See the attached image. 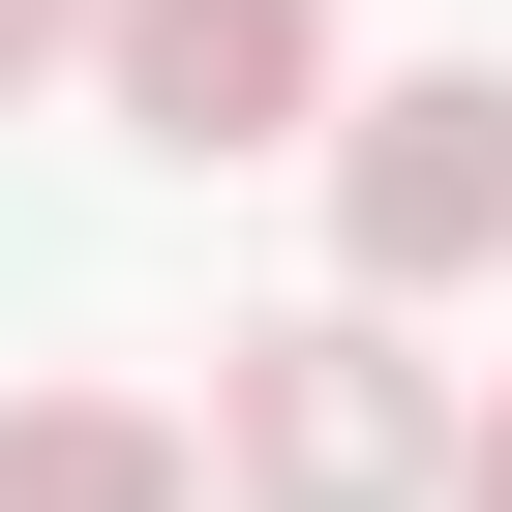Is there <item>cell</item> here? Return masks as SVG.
Returning a JSON list of instances; mask_svg holds the SVG:
<instances>
[{
  "label": "cell",
  "mask_w": 512,
  "mask_h": 512,
  "mask_svg": "<svg viewBox=\"0 0 512 512\" xmlns=\"http://www.w3.org/2000/svg\"><path fill=\"white\" fill-rule=\"evenodd\" d=\"M211 482H241V512H452V362H422L392 302L211 332Z\"/></svg>",
  "instance_id": "6da1fadb"
},
{
  "label": "cell",
  "mask_w": 512,
  "mask_h": 512,
  "mask_svg": "<svg viewBox=\"0 0 512 512\" xmlns=\"http://www.w3.org/2000/svg\"><path fill=\"white\" fill-rule=\"evenodd\" d=\"M512 272V61H392V91H332V302H482Z\"/></svg>",
  "instance_id": "7a4b0ae2"
},
{
  "label": "cell",
  "mask_w": 512,
  "mask_h": 512,
  "mask_svg": "<svg viewBox=\"0 0 512 512\" xmlns=\"http://www.w3.org/2000/svg\"><path fill=\"white\" fill-rule=\"evenodd\" d=\"M91 91H121V151H332V0H121L91 31Z\"/></svg>",
  "instance_id": "3957f363"
},
{
  "label": "cell",
  "mask_w": 512,
  "mask_h": 512,
  "mask_svg": "<svg viewBox=\"0 0 512 512\" xmlns=\"http://www.w3.org/2000/svg\"><path fill=\"white\" fill-rule=\"evenodd\" d=\"M0 512H211V422H151V392H0Z\"/></svg>",
  "instance_id": "277c9868"
},
{
  "label": "cell",
  "mask_w": 512,
  "mask_h": 512,
  "mask_svg": "<svg viewBox=\"0 0 512 512\" xmlns=\"http://www.w3.org/2000/svg\"><path fill=\"white\" fill-rule=\"evenodd\" d=\"M91 31H121V0H0V91H61V61H91Z\"/></svg>",
  "instance_id": "5b68a950"
},
{
  "label": "cell",
  "mask_w": 512,
  "mask_h": 512,
  "mask_svg": "<svg viewBox=\"0 0 512 512\" xmlns=\"http://www.w3.org/2000/svg\"><path fill=\"white\" fill-rule=\"evenodd\" d=\"M452 512H512V392H482V422H452Z\"/></svg>",
  "instance_id": "8992f818"
}]
</instances>
